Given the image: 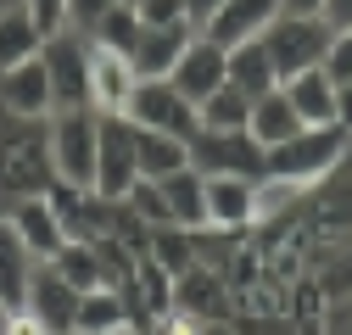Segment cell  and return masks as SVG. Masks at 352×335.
Returning a JSON list of instances; mask_svg holds the SVG:
<instances>
[{
	"instance_id": "4316f807",
	"label": "cell",
	"mask_w": 352,
	"mask_h": 335,
	"mask_svg": "<svg viewBox=\"0 0 352 335\" xmlns=\"http://www.w3.org/2000/svg\"><path fill=\"white\" fill-rule=\"evenodd\" d=\"M196 117H201V129H218V135L246 129V117H252V95H241L235 84H218V90L196 106Z\"/></svg>"
},
{
	"instance_id": "ba28073f",
	"label": "cell",
	"mask_w": 352,
	"mask_h": 335,
	"mask_svg": "<svg viewBox=\"0 0 352 335\" xmlns=\"http://www.w3.org/2000/svg\"><path fill=\"white\" fill-rule=\"evenodd\" d=\"M129 123L135 129H157V135H173V140H196V129H201V117H196V106L173 90L168 78H140L135 84V101H129Z\"/></svg>"
},
{
	"instance_id": "d6986e66",
	"label": "cell",
	"mask_w": 352,
	"mask_h": 335,
	"mask_svg": "<svg viewBox=\"0 0 352 335\" xmlns=\"http://www.w3.org/2000/svg\"><path fill=\"white\" fill-rule=\"evenodd\" d=\"M34 268H39V257L17 240V229L0 218V308H12V313H23V302H28V279H34Z\"/></svg>"
},
{
	"instance_id": "836d02e7",
	"label": "cell",
	"mask_w": 352,
	"mask_h": 335,
	"mask_svg": "<svg viewBox=\"0 0 352 335\" xmlns=\"http://www.w3.org/2000/svg\"><path fill=\"white\" fill-rule=\"evenodd\" d=\"M146 335H201V324L190 319V313H179V308H168V313H157L151 319V330Z\"/></svg>"
},
{
	"instance_id": "ee69618b",
	"label": "cell",
	"mask_w": 352,
	"mask_h": 335,
	"mask_svg": "<svg viewBox=\"0 0 352 335\" xmlns=\"http://www.w3.org/2000/svg\"><path fill=\"white\" fill-rule=\"evenodd\" d=\"M123 6H135V0H123Z\"/></svg>"
},
{
	"instance_id": "5bb4252c",
	"label": "cell",
	"mask_w": 352,
	"mask_h": 335,
	"mask_svg": "<svg viewBox=\"0 0 352 335\" xmlns=\"http://www.w3.org/2000/svg\"><path fill=\"white\" fill-rule=\"evenodd\" d=\"M168 308L190 313L196 324H218V319L230 313V290H224V274H218V268H207V263L185 268L179 279H173V297H168Z\"/></svg>"
},
{
	"instance_id": "f1b7e54d",
	"label": "cell",
	"mask_w": 352,
	"mask_h": 335,
	"mask_svg": "<svg viewBox=\"0 0 352 335\" xmlns=\"http://www.w3.org/2000/svg\"><path fill=\"white\" fill-rule=\"evenodd\" d=\"M135 34H140V17H135V6H123V0H118V6H112V12L96 23V34H90V39H101V45H112V51H123V56H129Z\"/></svg>"
},
{
	"instance_id": "83f0119b",
	"label": "cell",
	"mask_w": 352,
	"mask_h": 335,
	"mask_svg": "<svg viewBox=\"0 0 352 335\" xmlns=\"http://www.w3.org/2000/svg\"><path fill=\"white\" fill-rule=\"evenodd\" d=\"M51 268H56V274L78 290V297L101 285V257H96V246H90V240H67L56 257H51Z\"/></svg>"
},
{
	"instance_id": "30bf717a",
	"label": "cell",
	"mask_w": 352,
	"mask_h": 335,
	"mask_svg": "<svg viewBox=\"0 0 352 335\" xmlns=\"http://www.w3.org/2000/svg\"><path fill=\"white\" fill-rule=\"evenodd\" d=\"M23 313H34L51 335H73V330H78V290H73L51 263H39L34 279H28V302H23Z\"/></svg>"
},
{
	"instance_id": "9a60e30c",
	"label": "cell",
	"mask_w": 352,
	"mask_h": 335,
	"mask_svg": "<svg viewBox=\"0 0 352 335\" xmlns=\"http://www.w3.org/2000/svg\"><path fill=\"white\" fill-rule=\"evenodd\" d=\"M0 112L51 117V78H45V62L39 56H28L17 67H0Z\"/></svg>"
},
{
	"instance_id": "f35d334b",
	"label": "cell",
	"mask_w": 352,
	"mask_h": 335,
	"mask_svg": "<svg viewBox=\"0 0 352 335\" xmlns=\"http://www.w3.org/2000/svg\"><path fill=\"white\" fill-rule=\"evenodd\" d=\"M280 12H291V17H314L319 0H280Z\"/></svg>"
},
{
	"instance_id": "6da1fadb",
	"label": "cell",
	"mask_w": 352,
	"mask_h": 335,
	"mask_svg": "<svg viewBox=\"0 0 352 335\" xmlns=\"http://www.w3.org/2000/svg\"><path fill=\"white\" fill-rule=\"evenodd\" d=\"M56 185L51 168V117H17L0 112V218L17 201L45 196Z\"/></svg>"
},
{
	"instance_id": "d6a6232c",
	"label": "cell",
	"mask_w": 352,
	"mask_h": 335,
	"mask_svg": "<svg viewBox=\"0 0 352 335\" xmlns=\"http://www.w3.org/2000/svg\"><path fill=\"white\" fill-rule=\"evenodd\" d=\"M324 73H330L336 84L352 78V34H336V39H330V51H324Z\"/></svg>"
},
{
	"instance_id": "7c38bea8",
	"label": "cell",
	"mask_w": 352,
	"mask_h": 335,
	"mask_svg": "<svg viewBox=\"0 0 352 335\" xmlns=\"http://www.w3.org/2000/svg\"><path fill=\"white\" fill-rule=\"evenodd\" d=\"M168 84L179 90L190 106H201L218 84H224V45H212V39H190V45L179 51V62H173V73H168Z\"/></svg>"
},
{
	"instance_id": "484cf974",
	"label": "cell",
	"mask_w": 352,
	"mask_h": 335,
	"mask_svg": "<svg viewBox=\"0 0 352 335\" xmlns=\"http://www.w3.org/2000/svg\"><path fill=\"white\" fill-rule=\"evenodd\" d=\"M39 45H45V34L34 28V17H28L23 6L0 12V67H17V62H28V56H39Z\"/></svg>"
},
{
	"instance_id": "60d3db41",
	"label": "cell",
	"mask_w": 352,
	"mask_h": 335,
	"mask_svg": "<svg viewBox=\"0 0 352 335\" xmlns=\"http://www.w3.org/2000/svg\"><path fill=\"white\" fill-rule=\"evenodd\" d=\"M112 335H140V330H135V324H123V330H112Z\"/></svg>"
},
{
	"instance_id": "d4e9b609",
	"label": "cell",
	"mask_w": 352,
	"mask_h": 335,
	"mask_svg": "<svg viewBox=\"0 0 352 335\" xmlns=\"http://www.w3.org/2000/svg\"><path fill=\"white\" fill-rule=\"evenodd\" d=\"M129 324V308H123V290L112 285H96L78 297V335H112Z\"/></svg>"
},
{
	"instance_id": "7402d4cb",
	"label": "cell",
	"mask_w": 352,
	"mask_h": 335,
	"mask_svg": "<svg viewBox=\"0 0 352 335\" xmlns=\"http://www.w3.org/2000/svg\"><path fill=\"white\" fill-rule=\"evenodd\" d=\"M307 123L296 117V106L285 101V90H269V95H257L252 101V117H246V135L269 151V146H280V140H291V135H302Z\"/></svg>"
},
{
	"instance_id": "8fae6325",
	"label": "cell",
	"mask_w": 352,
	"mask_h": 335,
	"mask_svg": "<svg viewBox=\"0 0 352 335\" xmlns=\"http://www.w3.org/2000/svg\"><path fill=\"white\" fill-rule=\"evenodd\" d=\"M274 17H280V0H224V6L201 23V39L235 51V45H246V39H257Z\"/></svg>"
},
{
	"instance_id": "e0dca14e",
	"label": "cell",
	"mask_w": 352,
	"mask_h": 335,
	"mask_svg": "<svg viewBox=\"0 0 352 335\" xmlns=\"http://www.w3.org/2000/svg\"><path fill=\"white\" fill-rule=\"evenodd\" d=\"M252 185L257 179H201V190H207V229L212 235L252 229Z\"/></svg>"
},
{
	"instance_id": "b9f144b4",
	"label": "cell",
	"mask_w": 352,
	"mask_h": 335,
	"mask_svg": "<svg viewBox=\"0 0 352 335\" xmlns=\"http://www.w3.org/2000/svg\"><path fill=\"white\" fill-rule=\"evenodd\" d=\"M201 335H224V330H218V324H201Z\"/></svg>"
},
{
	"instance_id": "8992f818",
	"label": "cell",
	"mask_w": 352,
	"mask_h": 335,
	"mask_svg": "<svg viewBox=\"0 0 352 335\" xmlns=\"http://www.w3.org/2000/svg\"><path fill=\"white\" fill-rule=\"evenodd\" d=\"M84 78H90V112L96 117H129L140 73L123 51L101 45V39H84Z\"/></svg>"
},
{
	"instance_id": "1f68e13d",
	"label": "cell",
	"mask_w": 352,
	"mask_h": 335,
	"mask_svg": "<svg viewBox=\"0 0 352 335\" xmlns=\"http://www.w3.org/2000/svg\"><path fill=\"white\" fill-rule=\"evenodd\" d=\"M23 12L34 17V28L45 34V39L67 28V0H23Z\"/></svg>"
},
{
	"instance_id": "603a6c76",
	"label": "cell",
	"mask_w": 352,
	"mask_h": 335,
	"mask_svg": "<svg viewBox=\"0 0 352 335\" xmlns=\"http://www.w3.org/2000/svg\"><path fill=\"white\" fill-rule=\"evenodd\" d=\"M162 185V201H168V218H173V229H207V190H201V174L196 168H179V174H168V179H157Z\"/></svg>"
},
{
	"instance_id": "3957f363",
	"label": "cell",
	"mask_w": 352,
	"mask_h": 335,
	"mask_svg": "<svg viewBox=\"0 0 352 335\" xmlns=\"http://www.w3.org/2000/svg\"><path fill=\"white\" fill-rule=\"evenodd\" d=\"M51 168H56V185L96 196V112L90 106L51 112Z\"/></svg>"
},
{
	"instance_id": "9c48e42d",
	"label": "cell",
	"mask_w": 352,
	"mask_h": 335,
	"mask_svg": "<svg viewBox=\"0 0 352 335\" xmlns=\"http://www.w3.org/2000/svg\"><path fill=\"white\" fill-rule=\"evenodd\" d=\"M39 62H45L51 78V112H73V106H90V78H84V39L73 28L51 34L39 45Z\"/></svg>"
},
{
	"instance_id": "8d00e7d4",
	"label": "cell",
	"mask_w": 352,
	"mask_h": 335,
	"mask_svg": "<svg viewBox=\"0 0 352 335\" xmlns=\"http://www.w3.org/2000/svg\"><path fill=\"white\" fill-rule=\"evenodd\" d=\"M218 6H224V0H185V17H190V28L201 34V23H207V17L218 12Z\"/></svg>"
},
{
	"instance_id": "74e56055",
	"label": "cell",
	"mask_w": 352,
	"mask_h": 335,
	"mask_svg": "<svg viewBox=\"0 0 352 335\" xmlns=\"http://www.w3.org/2000/svg\"><path fill=\"white\" fill-rule=\"evenodd\" d=\"M6 335H51V330L39 324L34 313H12V330H6Z\"/></svg>"
},
{
	"instance_id": "4dcf8cb0",
	"label": "cell",
	"mask_w": 352,
	"mask_h": 335,
	"mask_svg": "<svg viewBox=\"0 0 352 335\" xmlns=\"http://www.w3.org/2000/svg\"><path fill=\"white\" fill-rule=\"evenodd\" d=\"M135 17L146 28H173V23H190L185 17V0H135Z\"/></svg>"
},
{
	"instance_id": "4fadbf2b",
	"label": "cell",
	"mask_w": 352,
	"mask_h": 335,
	"mask_svg": "<svg viewBox=\"0 0 352 335\" xmlns=\"http://www.w3.org/2000/svg\"><path fill=\"white\" fill-rule=\"evenodd\" d=\"M6 224L17 229V240L34 251L39 263H51L56 251L67 246V229H62V213L51 207V196H28V201H17L12 213H6Z\"/></svg>"
},
{
	"instance_id": "f546056e",
	"label": "cell",
	"mask_w": 352,
	"mask_h": 335,
	"mask_svg": "<svg viewBox=\"0 0 352 335\" xmlns=\"http://www.w3.org/2000/svg\"><path fill=\"white\" fill-rule=\"evenodd\" d=\"M112 6H118V0H67V28H73L78 39H90L96 23H101Z\"/></svg>"
},
{
	"instance_id": "5b68a950",
	"label": "cell",
	"mask_w": 352,
	"mask_h": 335,
	"mask_svg": "<svg viewBox=\"0 0 352 335\" xmlns=\"http://www.w3.org/2000/svg\"><path fill=\"white\" fill-rule=\"evenodd\" d=\"M190 151V168L201 179H263L269 174V151H263L246 129H196V140L185 146Z\"/></svg>"
},
{
	"instance_id": "e575fe53",
	"label": "cell",
	"mask_w": 352,
	"mask_h": 335,
	"mask_svg": "<svg viewBox=\"0 0 352 335\" xmlns=\"http://www.w3.org/2000/svg\"><path fill=\"white\" fill-rule=\"evenodd\" d=\"M330 34H352V0H319V12H314Z\"/></svg>"
},
{
	"instance_id": "277c9868",
	"label": "cell",
	"mask_w": 352,
	"mask_h": 335,
	"mask_svg": "<svg viewBox=\"0 0 352 335\" xmlns=\"http://www.w3.org/2000/svg\"><path fill=\"white\" fill-rule=\"evenodd\" d=\"M257 39H263V51H269V62H274V73H280V84H285V78H296V73H307V67H324V51H330L336 34H330L319 17H291V12H280Z\"/></svg>"
},
{
	"instance_id": "ab89813d",
	"label": "cell",
	"mask_w": 352,
	"mask_h": 335,
	"mask_svg": "<svg viewBox=\"0 0 352 335\" xmlns=\"http://www.w3.org/2000/svg\"><path fill=\"white\" fill-rule=\"evenodd\" d=\"M12 330V308H0V335H6Z\"/></svg>"
},
{
	"instance_id": "ac0fdd59",
	"label": "cell",
	"mask_w": 352,
	"mask_h": 335,
	"mask_svg": "<svg viewBox=\"0 0 352 335\" xmlns=\"http://www.w3.org/2000/svg\"><path fill=\"white\" fill-rule=\"evenodd\" d=\"M314 201V185L307 179H280V174H263L252 185V229L257 224H285L296 207Z\"/></svg>"
},
{
	"instance_id": "cb8c5ba5",
	"label": "cell",
	"mask_w": 352,
	"mask_h": 335,
	"mask_svg": "<svg viewBox=\"0 0 352 335\" xmlns=\"http://www.w3.org/2000/svg\"><path fill=\"white\" fill-rule=\"evenodd\" d=\"M135 168H140V179H168V174H179V168H190V151L173 135L135 129Z\"/></svg>"
},
{
	"instance_id": "d590c367",
	"label": "cell",
	"mask_w": 352,
	"mask_h": 335,
	"mask_svg": "<svg viewBox=\"0 0 352 335\" xmlns=\"http://www.w3.org/2000/svg\"><path fill=\"white\" fill-rule=\"evenodd\" d=\"M336 123L352 135V78H346V84H336Z\"/></svg>"
},
{
	"instance_id": "7a4b0ae2",
	"label": "cell",
	"mask_w": 352,
	"mask_h": 335,
	"mask_svg": "<svg viewBox=\"0 0 352 335\" xmlns=\"http://www.w3.org/2000/svg\"><path fill=\"white\" fill-rule=\"evenodd\" d=\"M352 151V135L341 129V123H319V129H302L280 146H269V174L280 179H307V185H324L341 157Z\"/></svg>"
},
{
	"instance_id": "2e32d148",
	"label": "cell",
	"mask_w": 352,
	"mask_h": 335,
	"mask_svg": "<svg viewBox=\"0 0 352 335\" xmlns=\"http://www.w3.org/2000/svg\"><path fill=\"white\" fill-rule=\"evenodd\" d=\"M190 39H196L190 23H173V28H146V23H140L135 45H129V62H135L140 78H168L173 62H179V51L190 45Z\"/></svg>"
},
{
	"instance_id": "44dd1931",
	"label": "cell",
	"mask_w": 352,
	"mask_h": 335,
	"mask_svg": "<svg viewBox=\"0 0 352 335\" xmlns=\"http://www.w3.org/2000/svg\"><path fill=\"white\" fill-rule=\"evenodd\" d=\"M224 84H235L241 95H269V90H280V73H274V62H269V51H263V39H246V45H235V51H224Z\"/></svg>"
},
{
	"instance_id": "f6af8a7d",
	"label": "cell",
	"mask_w": 352,
	"mask_h": 335,
	"mask_svg": "<svg viewBox=\"0 0 352 335\" xmlns=\"http://www.w3.org/2000/svg\"><path fill=\"white\" fill-rule=\"evenodd\" d=\"M73 335H78V330H73Z\"/></svg>"
},
{
	"instance_id": "52a82bcc",
	"label": "cell",
	"mask_w": 352,
	"mask_h": 335,
	"mask_svg": "<svg viewBox=\"0 0 352 335\" xmlns=\"http://www.w3.org/2000/svg\"><path fill=\"white\" fill-rule=\"evenodd\" d=\"M140 168H135V123L129 117H96V196L123 201L135 190Z\"/></svg>"
},
{
	"instance_id": "7bdbcfd3",
	"label": "cell",
	"mask_w": 352,
	"mask_h": 335,
	"mask_svg": "<svg viewBox=\"0 0 352 335\" xmlns=\"http://www.w3.org/2000/svg\"><path fill=\"white\" fill-rule=\"evenodd\" d=\"M12 6H23V0H0V12H12Z\"/></svg>"
},
{
	"instance_id": "ffe728a7",
	"label": "cell",
	"mask_w": 352,
	"mask_h": 335,
	"mask_svg": "<svg viewBox=\"0 0 352 335\" xmlns=\"http://www.w3.org/2000/svg\"><path fill=\"white\" fill-rule=\"evenodd\" d=\"M280 90H285V101L296 106V117L307 123V129H319V123H336V78H330L324 67H307V73L285 78Z\"/></svg>"
}]
</instances>
